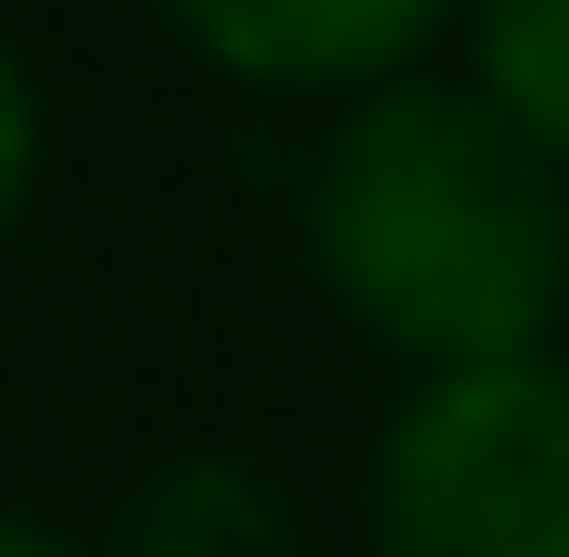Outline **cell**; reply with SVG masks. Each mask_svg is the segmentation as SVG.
<instances>
[{
  "label": "cell",
  "instance_id": "6da1fadb",
  "mask_svg": "<svg viewBox=\"0 0 569 557\" xmlns=\"http://www.w3.org/2000/svg\"><path fill=\"white\" fill-rule=\"evenodd\" d=\"M305 267L406 380L557 355L569 317V178L468 77H392L329 102L305 152Z\"/></svg>",
  "mask_w": 569,
  "mask_h": 557
},
{
  "label": "cell",
  "instance_id": "7a4b0ae2",
  "mask_svg": "<svg viewBox=\"0 0 569 557\" xmlns=\"http://www.w3.org/2000/svg\"><path fill=\"white\" fill-rule=\"evenodd\" d=\"M367 557H569V355L406 380L367 456Z\"/></svg>",
  "mask_w": 569,
  "mask_h": 557
},
{
  "label": "cell",
  "instance_id": "8992f818",
  "mask_svg": "<svg viewBox=\"0 0 569 557\" xmlns=\"http://www.w3.org/2000/svg\"><path fill=\"white\" fill-rule=\"evenodd\" d=\"M39 152H51L39 77H26V51L0 39V241H13V228H26V203H39Z\"/></svg>",
  "mask_w": 569,
  "mask_h": 557
},
{
  "label": "cell",
  "instance_id": "5b68a950",
  "mask_svg": "<svg viewBox=\"0 0 569 557\" xmlns=\"http://www.w3.org/2000/svg\"><path fill=\"white\" fill-rule=\"evenodd\" d=\"M456 39H468L456 77L569 178V0H468Z\"/></svg>",
  "mask_w": 569,
  "mask_h": 557
},
{
  "label": "cell",
  "instance_id": "277c9868",
  "mask_svg": "<svg viewBox=\"0 0 569 557\" xmlns=\"http://www.w3.org/2000/svg\"><path fill=\"white\" fill-rule=\"evenodd\" d=\"M89 557H305V519H291V495L253 456L190 444V456H164V469L127 481L114 533Z\"/></svg>",
  "mask_w": 569,
  "mask_h": 557
},
{
  "label": "cell",
  "instance_id": "3957f363",
  "mask_svg": "<svg viewBox=\"0 0 569 557\" xmlns=\"http://www.w3.org/2000/svg\"><path fill=\"white\" fill-rule=\"evenodd\" d=\"M178 51H203L228 89L266 102H355V89L418 77L456 39L468 0H152Z\"/></svg>",
  "mask_w": 569,
  "mask_h": 557
},
{
  "label": "cell",
  "instance_id": "52a82bcc",
  "mask_svg": "<svg viewBox=\"0 0 569 557\" xmlns=\"http://www.w3.org/2000/svg\"><path fill=\"white\" fill-rule=\"evenodd\" d=\"M0 557H89V545H63L51 519H13V507H0Z\"/></svg>",
  "mask_w": 569,
  "mask_h": 557
}]
</instances>
